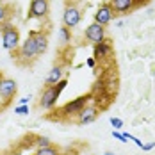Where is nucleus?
I'll return each mask as SVG.
<instances>
[{
    "mask_svg": "<svg viewBox=\"0 0 155 155\" xmlns=\"http://www.w3.org/2000/svg\"><path fill=\"white\" fill-rule=\"evenodd\" d=\"M93 102V98H91V94H80L77 98H71L70 102H66L61 109H57V110H54L55 112V120H62V121H71L75 116H77L78 112L82 110V109L86 107V105H89Z\"/></svg>",
    "mask_w": 155,
    "mask_h": 155,
    "instance_id": "obj_1",
    "label": "nucleus"
},
{
    "mask_svg": "<svg viewBox=\"0 0 155 155\" xmlns=\"http://www.w3.org/2000/svg\"><path fill=\"white\" fill-rule=\"evenodd\" d=\"M66 86H68V78H62L61 82H57L55 86H43V89L39 93L38 105L43 110H54V107L57 105V100H59L61 93L66 89Z\"/></svg>",
    "mask_w": 155,
    "mask_h": 155,
    "instance_id": "obj_2",
    "label": "nucleus"
},
{
    "mask_svg": "<svg viewBox=\"0 0 155 155\" xmlns=\"http://www.w3.org/2000/svg\"><path fill=\"white\" fill-rule=\"evenodd\" d=\"M13 59H15L16 64L20 66H31L32 62L36 61L39 55H38V48H36V43H34V38L32 36H27L25 41L20 43V48L16 50L15 54H11Z\"/></svg>",
    "mask_w": 155,
    "mask_h": 155,
    "instance_id": "obj_3",
    "label": "nucleus"
},
{
    "mask_svg": "<svg viewBox=\"0 0 155 155\" xmlns=\"http://www.w3.org/2000/svg\"><path fill=\"white\" fill-rule=\"evenodd\" d=\"M0 36H2V47L5 48L7 52L15 54L16 50L20 48V43H21L20 31H18V27L13 21H7V23H4L0 27Z\"/></svg>",
    "mask_w": 155,
    "mask_h": 155,
    "instance_id": "obj_4",
    "label": "nucleus"
},
{
    "mask_svg": "<svg viewBox=\"0 0 155 155\" xmlns=\"http://www.w3.org/2000/svg\"><path fill=\"white\" fill-rule=\"evenodd\" d=\"M16 93H18V84L15 78L9 77H0V102H2V109H5L13 100H15Z\"/></svg>",
    "mask_w": 155,
    "mask_h": 155,
    "instance_id": "obj_5",
    "label": "nucleus"
},
{
    "mask_svg": "<svg viewBox=\"0 0 155 155\" xmlns=\"http://www.w3.org/2000/svg\"><path fill=\"white\" fill-rule=\"evenodd\" d=\"M100 110L102 109L98 107L96 104H89V105H86V107L82 109L80 112H78L77 116L71 120L75 125H78V127H84V125H89V123H93V121H96V118L100 116Z\"/></svg>",
    "mask_w": 155,
    "mask_h": 155,
    "instance_id": "obj_6",
    "label": "nucleus"
},
{
    "mask_svg": "<svg viewBox=\"0 0 155 155\" xmlns=\"http://www.w3.org/2000/svg\"><path fill=\"white\" fill-rule=\"evenodd\" d=\"M50 13V2L48 0H31L27 20H45Z\"/></svg>",
    "mask_w": 155,
    "mask_h": 155,
    "instance_id": "obj_7",
    "label": "nucleus"
},
{
    "mask_svg": "<svg viewBox=\"0 0 155 155\" xmlns=\"http://www.w3.org/2000/svg\"><path fill=\"white\" fill-rule=\"evenodd\" d=\"M84 38H86L87 43H91V45H98V43H102L104 39H107V29L93 21V23H89V25L86 27V31H84Z\"/></svg>",
    "mask_w": 155,
    "mask_h": 155,
    "instance_id": "obj_8",
    "label": "nucleus"
},
{
    "mask_svg": "<svg viewBox=\"0 0 155 155\" xmlns=\"http://www.w3.org/2000/svg\"><path fill=\"white\" fill-rule=\"evenodd\" d=\"M82 20V11L80 7L73 5V4H68L62 11V25L68 27V29H75Z\"/></svg>",
    "mask_w": 155,
    "mask_h": 155,
    "instance_id": "obj_9",
    "label": "nucleus"
},
{
    "mask_svg": "<svg viewBox=\"0 0 155 155\" xmlns=\"http://www.w3.org/2000/svg\"><path fill=\"white\" fill-rule=\"evenodd\" d=\"M114 11H112V7H110V4L109 2H102L98 7H96V13H94V23H98V25H102V27H107L109 23L114 20Z\"/></svg>",
    "mask_w": 155,
    "mask_h": 155,
    "instance_id": "obj_10",
    "label": "nucleus"
},
{
    "mask_svg": "<svg viewBox=\"0 0 155 155\" xmlns=\"http://www.w3.org/2000/svg\"><path fill=\"white\" fill-rule=\"evenodd\" d=\"M112 57V43L110 39H104L102 43L98 45H93V59L96 62H104Z\"/></svg>",
    "mask_w": 155,
    "mask_h": 155,
    "instance_id": "obj_11",
    "label": "nucleus"
},
{
    "mask_svg": "<svg viewBox=\"0 0 155 155\" xmlns=\"http://www.w3.org/2000/svg\"><path fill=\"white\" fill-rule=\"evenodd\" d=\"M109 4H110V7H112V11H114V15L118 16H123V15H128V13H132L134 9H137V4H136V0H107Z\"/></svg>",
    "mask_w": 155,
    "mask_h": 155,
    "instance_id": "obj_12",
    "label": "nucleus"
},
{
    "mask_svg": "<svg viewBox=\"0 0 155 155\" xmlns=\"http://www.w3.org/2000/svg\"><path fill=\"white\" fill-rule=\"evenodd\" d=\"M29 36L34 38V43L38 48V55H43L48 50V32L43 29H36V31H29Z\"/></svg>",
    "mask_w": 155,
    "mask_h": 155,
    "instance_id": "obj_13",
    "label": "nucleus"
},
{
    "mask_svg": "<svg viewBox=\"0 0 155 155\" xmlns=\"http://www.w3.org/2000/svg\"><path fill=\"white\" fill-rule=\"evenodd\" d=\"M64 71H66V66L64 64H55L50 71H48L47 78H45V86H55L57 82H61L64 77Z\"/></svg>",
    "mask_w": 155,
    "mask_h": 155,
    "instance_id": "obj_14",
    "label": "nucleus"
},
{
    "mask_svg": "<svg viewBox=\"0 0 155 155\" xmlns=\"http://www.w3.org/2000/svg\"><path fill=\"white\" fill-rule=\"evenodd\" d=\"M57 39H59V45H61V47H68V45H71V39H73L71 29H68V27L62 25L61 29L57 31Z\"/></svg>",
    "mask_w": 155,
    "mask_h": 155,
    "instance_id": "obj_15",
    "label": "nucleus"
},
{
    "mask_svg": "<svg viewBox=\"0 0 155 155\" xmlns=\"http://www.w3.org/2000/svg\"><path fill=\"white\" fill-rule=\"evenodd\" d=\"M13 9H11V5L9 4H0V27L4 25V23H7V21H11V18H13V13H11Z\"/></svg>",
    "mask_w": 155,
    "mask_h": 155,
    "instance_id": "obj_16",
    "label": "nucleus"
},
{
    "mask_svg": "<svg viewBox=\"0 0 155 155\" xmlns=\"http://www.w3.org/2000/svg\"><path fill=\"white\" fill-rule=\"evenodd\" d=\"M34 155H61V148H57L55 144H50L45 148H36Z\"/></svg>",
    "mask_w": 155,
    "mask_h": 155,
    "instance_id": "obj_17",
    "label": "nucleus"
},
{
    "mask_svg": "<svg viewBox=\"0 0 155 155\" xmlns=\"http://www.w3.org/2000/svg\"><path fill=\"white\" fill-rule=\"evenodd\" d=\"M109 121H110V125L114 127L112 130H123V127H125L123 120H120V118H116V116H110V118H109Z\"/></svg>",
    "mask_w": 155,
    "mask_h": 155,
    "instance_id": "obj_18",
    "label": "nucleus"
},
{
    "mask_svg": "<svg viewBox=\"0 0 155 155\" xmlns=\"http://www.w3.org/2000/svg\"><path fill=\"white\" fill-rule=\"evenodd\" d=\"M52 144V141L45 137V136H38L36 137V148H45V146H50Z\"/></svg>",
    "mask_w": 155,
    "mask_h": 155,
    "instance_id": "obj_19",
    "label": "nucleus"
},
{
    "mask_svg": "<svg viewBox=\"0 0 155 155\" xmlns=\"http://www.w3.org/2000/svg\"><path fill=\"white\" fill-rule=\"evenodd\" d=\"M15 114H18V116H27L29 114V105H16Z\"/></svg>",
    "mask_w": 155,
    "mask_h": 155,
    "instance_id": "obj_20",
    "label": "nucleus"
},
{
    "mask_svg": "<svg viewBox=\"0 0 155 155\" xmlns=\"http://www.w3.org/2000/svg\"><path fill=\"white\" fill-rule=\"evenodd\" d=\"M112 137L118 139L120 143H127V137H125V134L121 132V130H112Z\"/></svg>",
    "mask_w": 155,
    "mask_h": 155,
    "instance_id": "obj_21",
    "label": "nucleus"
},
{
    "mask_svg": "<svg viewBox=\"0 0 155 155\" xmlns=\"http://www.w3.org/2000/svg\"><path fill=\"white\" fill-rule=\"evenodd\" d=\"M153 148H155V141H152V143H143V146H141L143 152H152Z\"/></svg>",
    "mask_w": 155,
    "mask_h": 155,
    "instance_id": "obj_22",
    "label": "nucleus"
},
{
    "mask_svg": "<svg viewBox=\"0 0 155 155\" xmlns=\"http://www.w3.org/2000/svg\"><path fill=\"white\" fill-rule=\"evenodd\" d=\"M29 102H31V96H23L18 100V105H29Z\"/></svg>",
    "mask_w": 155,
    "mask_h": 155,
    "instance_id": "obj_23",
    "label": "nucleus"
},
{
    "mask_svg": "<svg viewBox=\"0 0 155 155\" xmlns=\"http://www.w3.org/2000/svg\"><path fill=\"white\" fill-rule=\"evenodd\" d=\"M86 64H87V66H89V68H94V66H96V61H94L93 57H89V59H87V61H86Z\"/></svg>",
    "mask_w": 155,
    "mask_h": 155,
    "instance_id": "obj_24",
    "label": "nucleus"
},
{
    "mask_svg": "<svg viewBox=\"0 0 155 155\" xmlns=\"http://www.w3.org/2000/svg\"><path fill=\"white\" fill-rule=\"evenodd\" d=\"M148 0H136V4H137V7H141V5H144Z\"/></svg>",
    "mask_w": 155,
    "mask_h": 155,
    "instance_id": "obj_25",
    "label": "nucleus"
},
{
    "mask_svg": "<svg viewBox=\"0 0 155 155\" xmlns=\"http://www.w3.org/2000/svg\"><path fill=\"white\" fill-rule=\"evenodd\" d=\"M104 155H118V153H114V152H104Z\"/></svg>",
    "mask_w": 155,
    "mask_h": 155,
    "instance_id": "obj_26",
    "label": "nucleus"
},
{
    "mask_svg": "<svg viewBox=\"0 0 155 155\" xmlns=\"http://www.w3.org/2000/svg\"><path fill=\"white\" fill-rule=\"evenodd\" d=\"M4 2H5V0H0V4H4Z\"/></svg>",
    "mask_w": 155,
    "mask_h": 155,
    "instance_id": "obj_27",
    "label": "nucleus"
}]
</instances>
